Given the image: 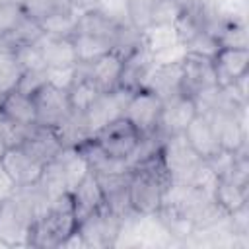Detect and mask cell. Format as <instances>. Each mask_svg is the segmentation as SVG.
Instances as JSON below:
<instances>
[{
    "label": "cell",
    "instance_id": "34",
    "mask_svg": "<svg viewBox=\"0 0 249 249\" xmlns=\"http://www.w3.org/2000/svg\"><path fill=\"white\" fill-rule=\"evenodd\" d=\"M33 126L19 124V123L12 121L10 117H6L4 113H0V142L8 150L10 148H18V146H21L25 142V138L29 136V132H31Z\"/></svg>",
    "mask_w": 249,
    "mask_h": 249
},
{
    "label": "cell",
    "instance_id": "1",
    "mask_svg": "<svg viewBox=\"0 0 249 249\" xmlns=\"http://www.w3.org/2000/svg\"><path fill=\"white\" fill-rule=\"evenodd\" d=\"M169 183L171 181L161 163V156H156L150 161L130 169L128 196L132 210L140 216L158 214L163 202V193L169 187Z\"/></svg>",
    "mask_w": 249,
    "mask_h": 249
},
{
    "label": "cell",
    "instance_id": "7",
    "mask_svg": "<svg viewBox=\"0 0 249 249\" xmlns=\"http://www.w3.org/2000/svg\"><path fill=\"white\" fill-rule=\"evenodd\" d=\"M214 86H218V82L212 58L196 53H185L181 58V93L195 99Z\"/></svg>",
    "mask_w": 249,
    "mask_h": 249
},
{
    "label": "cell",
    "instance_id": "19",
    "mask_svg": "<svg viewBox=\"0 0 249 249\" xmlns=\"http://www.w3.org/2000/svg\"><path fill=\"white\" fill-rule=\"evenodd\" d=\"M181 58L158 62L142 89L154 91L161 101L179 95L181 93Z\"/></svg>",
    "mask_w": 249,
    "mask_h": 249
},
{
    "label": "cell",
    "instance_id": "17",
    "mask_svg": "<svg viewBox=\"0 0 249 249\" xmlns=\"http://www.w3.org/2000/svg\"><path fill=\"white\" fill-rule=\"evenodd\" d=\"M35 45L43 56L47 70L78 66V56H76L72 37H56V35L43 33V37Z\"/></svg>",
    "mask_w": 249,
    "mask_h": 249
},
{
    "label": "cell",
    "instance_id": "11",
    "mask_svg": "<svg viewBox=\"0 0 249 249\" xmlns=\"http://www.w3.org/2000/svg\"><path fill=\"white\" fill-rule=\"evenodd\" d=\"M163 101L150 89H138L132 93V97L126 103L124 119H128L134 128L140 132V136L154 134L158 130V121L161 113Z\"/></svg>",
    "mask_w": 249,
    "mask_h": 249
},
{
    "label": "cell",
    "instance_id": "24",
    "mask_svg": "<svg viewBox=\"0 0 249 249\" xmlns=\"http://www.w3.org/2000/svg\"><path fill=\"white\" fill-rule=\"evenodd\" d=\"M0 113H4L6 117H10L12 121H16L19 124H27V126L37 124V109H35L33 97L25 95L18 89H14L2 97Z\"/></svg>",
    "mask_w": 249,
    "mask_h": 249
},
{
    "label": "cell",
    "instance_id": "2",
    "mask_svg": "<svg viewBox=\"0 0 249 249\" xmlns=\"http://www.w3.org/2000/svg\"><path fill=\"white\" fill-rule=\"evenodd\" d=\"M89 173L86 158L78 148H62L49 163H45L39 177V187L53 200L62 195H70L78 183Z\"/></svg>",
    "mask_w": 249,
    "mask_h": 249
},
{
    "label": "cell",
    "instance_id": "23",
    "mask_svg": "<svg viewBox=\"0 0 249 249\" xmlns=\"http://www.w3.org/2000/svg\"><path fill=\"white\" fill-rule=\"evenodd\" d=\"M78 150H80V154L86 158L89 171H93L95 175L130 171V169H128V165H126V160H121V158H115V156L107 154L99 144H95V142H93V138H91V140H88L86 144H82Z\"/></svg>",
    "mask_w": 249,
    "mask_h": 249
},
{
    "label": "cell",
    "instance_id": "25",
    "mask_svg": "<svg viewBox=\"0 0 249 249\" xmlns=\"http://www.w3.org/2000/svg\"><path fill=\"white\" fill-rule=\"evenodd\" d=\"M54 132L64 148H80L82 144H86L88 140L93 138L88 128L86 115L78 113V111H72L62 123H58L54 126Z\"/></svg>",
    "mask_w": 249,
    "mask_h": 249
},
{
    "label": "cell",
    "instance_id": "35",
    "mask_svg": "<svg viewBox=\"0 0 249 249\" xmlns=\"http://www.w3.org/2000/svg\"><path fill=\"white\" fill-rule=\"evenodd\" d=\"M25 16L27 14H25L21 2H4V4H0V37L10 33Z\"/></svg>",
    "mask_w": 249,
    "mask_h": 249
},
{
    "label": "cell",
    "instance_id": "33",
    "mask_svg": "<svg viewBox=\"0 0 249 249\" xmlns=\"http://www.w3.org/2000/svg\"><path fill=\"white\" fill-rule=\"evenodd\" d=\"M216 41L220 47L247 49V27L241 21H222L216 29Z\"/></svg>",
    "mask_w": 249,
    "mask_h": 249
},
{
    "label": "cell",
    "instance_id": "42",
    "mask_svg": "<svg viewBox=\"0 0 249 249\" xmlns=\"http://www.w3.org/2000/svg\"><path fill=\"white\" fill-rule=\"evenodd\" d=\"M0 4H2V0H0Z\"/></svg>",
    "mask_w": 249,
    "mask_h": 249
},
{
    "label": "cell",
    "instance_id": "9",
    "mask_svg": "<svg viewBox=\"0 0 249 249\" xmlns=\"http://www.w3.org/2000/svg\"><path fill=\"white\" fill-rule=\"evenodd\" d=\"M138 140H140V132L124 117L105 124L101 130H97L93 134L95 144H99L107 154L121 158V160H126L130 156V152L136 148Z\"/></svg>",
    "mask_w": 249,
    "mask_h": 249
},
{
    "label": "cell",
    "instance_id": "12",
    "mask_svg": "<svg viewBox=\"0 0 249 249\" xmlns=\"http://www.w3.org/2000/svg\"><path fill=\"white\" fill-rule=\"evenodd\" d=\"M196 105L191 97L179 93L175 97H169L163 101L161 105V113H160V121H158V134L165 140L167 136H175V134H183L185 128L189 126V123L195 119L196 115Z\"/></svg>",
    "mask_w": 249,
    "mask_h": 249
},
{
    "label": "cell",
    "instance_id": "32",
    "mask_svg": "<svg viewBox=\"0 0 249 249\" xmlns=\"http://www.w3.org/2000/svg\"><path fill=\"white\" fill-rule=\"evenodd\" d=\"M21 6L25 10V14L31 16L33 19H37V21H41V19L53 16V14L74 10L72 0H23Z\"/></svg>",
    "mask_w": 249,
    "mask_h": 249
},
{
    "label": "cell",
    "instance_id": "18",
    "mask_svg": "<svg viewBox=\"0 0 249 249\" xmlns=\"http://www.w3.org/2000/svg\"><path fill=\"white\" fill-rule=\"evenodd\" d=\"M0 163L8 169V173L14 177V181L19 187L37 183L39 177H41V173H43V167H45V163H41L39 160H35L21 146L6 150V154H4V158H2Z\"/></svg>",
    "mask_w": 249,
    "mask_h": 249
},
{
    "label": "cell",
    "instance_id": "3",
    "mask_svg": "<svg viewBox=\"0 0 249 249\" xmlns=\"http://www.w3.org/2000/svg\"><path fill=\"white\" fill-rule=\"evenodd\" d=\"M76 216L70 195L53 198L35 220L31 230V247H60L62 241L76 231Z\"/></svg>",
    "mask_w": 249,
    "mask_h": 249
},
{
    "label": "cell",
    "instance_id": "13",
    "mask_svg": "<svg viewBox=\"0 0 249 249\" xmlns=\"http://www.w3.org/2000/svg\"><path fill=\"white\" fill-rule=\"evenodd\" d=\"M103 193V204L115 212L123 222L130 220L136 216V212L130 206V196H128V185H130V171H121V173H103L95 175Z\"/></svg>",
    "mask_w": 249,
    "mask_h": 249
},
{
    "label": "cell",
    "instance_id": "10",
    "mask_svg": "<svg viewBox=\"0 0 249 249\" xmlns=\"http://www.w3.org/2000/svg\"><path fill=\"white\" fill-rule=\"evenodd\" d=\"M35 101V109H37V124L41 126H56L58 123H62L70 113V99H68V91L53 86V84H45L41 86L33 95Z\"/></svg>",
    "mask_w": 249,
    "mask_h": 249
},
{
    "label": "cell",
    "instance_id": "40",
    "mask_svg": "<svg viewBox=\"0 0 249 249\" xmlns=\"http://www.w3.org/2000/svg\"><path fill=\"white\" fill-rule=\"evenodd\" d=\"M6 150H8V148H6V146L0 142V161H2V158H4V154H6Z\"/></svg>",
    "mask_w": 249,
    "mask_h": 249
},
{
    "label": "cell",
    "instance_id": "26",
    "mask_svg": "<svg viewBox=\"0 0 249 249\" xmlns=\"http://www.w3.org/2000/svg\"><path fill=\"white\" fill-rule=\"evenodd\" d=\"M247 195H249L247 185L237 183L230 177L218 179V185L214 189V200L226 214H231V212L239 210L241 206H245L247 204Z\"/></svg>",
    "mask_w": 249,
    "mask_h": 249
},
{
    "label": "cell",
    "instance_id": "27",
    "mask_svg": "<svg viewBox=\"0 0 249 249\" xmlns=\"http://www.w3.org/2000/svg\"><path fill=\"white\" fill-rule=\"evenodd\" d=\"M43 27L37 19H33L31 16H25L10 33L0 37V45L16 51L18 47H25V45H35L41 37H43Z\"/></svg>",
    "mask_w": 249,
    "mask_h": 249
},
{
    "label": "cell",
    "instance_id": "28",
    "mask_svg": "<svg viewBox=\"0 0 249 249\" xmlns=\"http://www.w3.org/2000/svg\"><path fill=\"white\" fill-rule=\"evenodd\" d=\"M68 91V99H70V107L72 111H78V113H86L88 107L99 97V89L82 74L80 68H76V78L74 82L70 84V88L66 89Z\"/></svg>",
    "mask_w": 249,
    "mask_h": 249
},
{
    "label": "cell",
    "instance_id": "20",
    "mask_svg": "<svg viewBox=\"0 0 249 249\" xmlns=\"http://www.w3.org/2000/svg\"><path fill=\"white\" fill-rule=\"evenodd\" d=\"M70 198H72L76 222H82L84 218H88L89 214H93L101 206H105L103 204V193H101L99 181H97V177H95L93 171H89L78 183V187L70 193Z\"/></svg>",
    "mask_w": 249,
    "mask_h": 249
},
{
    "label": "cell",
    "instance_id": "15",
    "mask_svg": "<svg viewBox=\"0 0 249 249\" xmlns=\"http://www.w3.org/2000/svg\"><path fill=\"white\" fill-rule=\"evenodd\" d=\"M158 60L152 54V51L142 43L134 53L124 56L123 60V70L119 78V88H124L128 91H138L146 86L152 70L156 68Z\"/></svg>",
    "mask_w": 249,
    "mask_h": 249
},
{
    "label": "cell",
    "instance_id": "30",
    "mask_svg": "<svg viewBox=\"0 0 249 249\" xmlns=\"http://www.w3.org/2000/svg\"><path fill=\"white\" fill-rule=\"evenodd\" d=\"M21 66L16 60V54L12 49L0 45V93L6 95L14 91L21 80Z\"/></svg>",
    "mask_w": 249,
    "mask_h": 249
},
{
    "label": "cell",
    "instance_id": "37",
    "mask_svg": "<svg viewBox=\"0 0 249 249\" xmlns=\"http://www.w3.org/2000/svg\"><path fill=\"white\" fill-rule=\"evenodd\" d=\"M47 80V70H27L21 74V80L18 84V91L25 93V95H33L41 86H45Z\"/></svg>",
    "mask_w": 249,
    "mask_h": 249
},
{
    "label": "cell",
    "instance_id": "22",
    "mask_svg": "<svg viewBox=\"0 0 249 249\" xmlns=\"http://www.w3.org/2000/svg\"><path fill=\"white\" fill-rule=\"evenodd\" d=\"M21 148H25L35 160H39L41 163H49L64 146L58 140L56 132L53 126H41L35 124L29 132V136L25 138V142L21 144Z\"/></svg>",
    "mask_w": 249,
    "mask_h": 249
},
{
    "label": "cell",
    "instance_id": "38",
    "mask_svg": "<svg viewBox=\"0 0 249 249\" xmlns=\"http://www.w3.org/2000/svg\"><path fill=\"white\" fill-rule=\"evenodd\" d=\"M19 185L14 181V177L8 173V169L0 163V204L6 202L8 198H12L18 193Z\"/></svg>",
    "mask_w": 249,
    "mask_h": 249
},
{
    "label": "cell",
    "instance_id": "41",
    "mask_svg": "<svg viewBox=\"0 0 249 249\" xmlns=\"http://www.w3.org/2000/svg\"><path fill=\"white\" fill-rule=\"evenodd\" d=\"M2 97H4V95H2V93H0V103H2Z\"/></svg>",
    "mask_w": 249,
    "mask_h": 249
},
{
    "label": "cell",
    "instance_id": "21",
    "mask_svg": "<svg viewBox=\"0 0 249 249\" xmlns=\"http://www.w3.org/2000/svg\"><path fill=\"white\" fill-rule=\"evenodd\" d=\"M185 138L187 142L191 144V148L202 158V160H208L212 156H216L222 148H220V142L208 123V119L200 113L195 115V119L189 123V126L185 128Z\"/></svg>",
    "mask_w": 249,
    "mask_h": 249
},
{
    "label": "cell",
    "instance_id": "31",
    "mask_svg": "<svg viewBox=\"0 0 249 249\" xmlns=\"http://www.w3.org/2000/svg\"><path fill=\"white\" fill-rule=\"evenodd\" d=\"M78 14L76 10H68V12H60V14H53L45 19H41V27L47 35H56V37H72L76 23H78Z\"/></svg>",
    "mask_w": 249,
    "mask_h": 249
},
{
    "label": "cell",
    "instance_id": "29",
    "mask_svg": "<svg viewBox=\"0 0 249 249\" xmlns=\"http://www.w3.org/2000/svg\"><path fill=\"white\" fill-rule=\"evenodd\" d=\"M72 43H74V49H76L78 62H82V64L91 62V60L99 58L101 54L113 51V45H111L109 39H103V37H97V35H89V33H74L72 35Z\"/></svg>",
    "mask_w": 249,
    "mask_h": 249
},
{
    "label": "cell",
    "instance_id": "36",
    "mask_svg": "<svg viewBox=\"0 0 249 249\" xmlns=\"http://www.w3.org/2000/svg\"><path fill=\"white\" fill-rule=\"evenodd\" d=\"M16 54V60L19 62L21 70L27 72V70H47L45 62H43V56L37 49V45H25V47H18L14 51Z\"/></svg>",
    "mask_w": 249,
    "mask_h": 249
},
{
    "label": "cell",
    "instance_id": "8",
    "mask_svg": "<svg viewBox=\"0 0 249 249\" xmlns=\"http://www.w3.org/2000/svg\"><path fill=\"white\" fill-rule=\"evenodd\" d=\"M132 93L134 91H128L124 88H115L111 91L99 93V97L84 113L91 136L97 130H101L105 124H109V123L124 117V109H126V103L132 97Z\"/></svg>",
    "mask_w": 249,
    "mask_h": 249
},
{
    "label": "cell",
    "instance_id": "39",
    "mask_svg": "<svg viewBox=\"0 0 249 249\" xmlns=\"http://www.w3.org/2000/svg\"><path fill=\"white\" fill-rule=\"evenodd\" d=\"M95 4H97V0H72V6H74V10H78V12L89 10V8H93Z\"/></svg>",
    "mask_w": 249,
    "mask_h": 249
},
{
    "label": "cell",
    "instance_id": "14",
    "mask_svg": "<svg viewBox=\"0 0 249 249\" xmlns=\"http://www.w3.org/2000/svg\"><path fill=\"white\" fill-rule=\"evenodd\" d=\"M212 66L220 88L233 86L249 70V49L220 47L212 56Z\"/></svg>",
    "mask_w": 249,
    "mask_h": 249
},
{
    "label": "cell",
    "instance_id": "4",
    "mask_svg": "<svg viewBox=\"0 0 249 249\" xmlns=\"http://www.w3.org/2000/svg\"><path fill=\"white\" fill-rule=\"evenodd\" d=\"M161 163L169 175L171 183L191 185L202 167L204 160L191 148L185 134L167 136L161 144Z\"/></svg>",
    "mask_w": 249,
    "mask_h": 249
},
{
    "label": "cell",
    "instance_id": "5",
    "mask_svg": "<svg viewBox=\"0 0 249 249\" xmlns=\"http://www.w3.org/2000/svg\"><path fill=\"white\" fill-rule=\"evenodd\" d=\"M123 230V220L111 212L107 206H101L97 212L89 214L82 222H78L76 231L82 235L86 247L105 249L117 245V239Z\"/></svg>",
    "mask_w": 249,
    "mask_h": 249
},
{
    "label": "cell",
    "instance_id": "6",
    "mask_svg": "<svg viewBox=\"0 0 249 249\" xmlns=\"http://www.w3.org/2000/svg\"><path fill=\"white\" fill-rule=\"evenodd\" d=\"M200 115L208 119L222 150L239 152L245 148V109H212Z\"/></svg>",
    "mask_w": 249,
    "mask_h": 249
},
{
    "label": "cell",
    "instance_id": "16",
    "mask_svg": "<svg viewBox=\"0 0 249 249\" xmlns=\"http://www.w3.org/2000/svg\"><path fill=\"white\" fill-rule=\"evenodd\" d=\"M123 60L124 58L121 54H117L115 51H109V53L101 54L99 58H95L91 62H86V64L78 62V68L103 93V91H111V89L119 88Z\"/></svg>",
    "mask_w": 249,
    "mask_h": 249
}]
</instances>
